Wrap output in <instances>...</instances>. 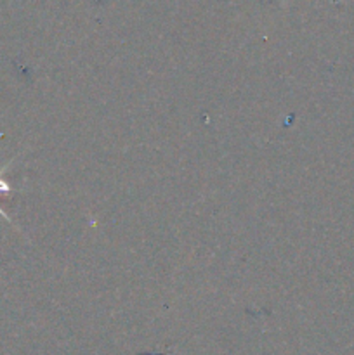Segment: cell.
Wrapping results in <instances>:
<instances>
[{
    "instance_id": "obj_1",
    "label": "cell",
    "mask_w": 354,
    "mask_h": 355,
    "mask_svg": "<svg viewBox=\"0 0 354 355\" xmlns=\"http://www.w3.org/2000/svg\"><path fill=\"white\" fill-rule=\"evenodd\" d=\"M7 166H9V165H6V166H2V168H0V194H12L14 193L12 186H10V184L7 182L6 179H3V172L7 170Z\"/></svg>"
},
{
    "instance_id": "obj_2",
    "label": "cell",
    "mask_w": 354,
    "mask_h": 355,
    "mask_svg": "<svg viewBox=\"0 0 354 355\" xmlns=\"http://www.w3.org/2000/svg\"><path fill=\"white\" fill-rule=\"evenodd\" d=\"M0 215H2V217L6 218V220L9 222V224H12V220H10V217H9V215H7L6 211H3V208H2V207H0Z\"/></svg>"
}]
</instances>
